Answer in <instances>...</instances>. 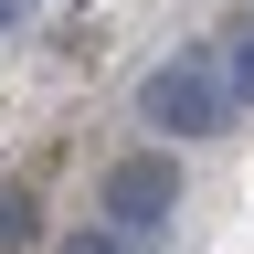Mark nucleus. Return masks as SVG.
I'll use <instances>...</instances> for the list:
<instances>
[{"instance_id": "obj_3", "label": "nucleus", "mask_w": 254, "mask_h": 254, "mask_svg": "<svg viewBox=\"0 0 254 254\" xmlns=\"http://www.w3.org/2000/svg\"><path fill=\"white\" fill-rule=\"evenodd\" d=\"M222 95H233V106H254V32H233V43H222Z\"/></svg>"}, {"instance_id": "obj_1", "label": "nucleus", "mask_w": 254, "mask_h": 254, "mask_svg": "<svg viewBox=\"0 0 254 254\" xmlns=\"http://www.w3.org/2000/svg\"><path fill=\"white\" fill-rule=\"evenodd\" d=\"M138 117L148 127H180V138H212L222 117H233V95H222V64L212 53H170L138 74Z\"/></svg>"}, {"instance_id": "obj_2", "label": "nucleus", "mask_w": 254, "mask_h": 254, "mask_svg": "<svg viewBox=\"0 0 254 254\" xmlns=\"http://www.w3.org/2000/svg\"><path fill=\"white\" fill-rule=\"evenodd\" d=\"M95 212H106V233H159V222L180 212V159L170 148H127L106 180H95Z\"/></svg>"}, {"instance_id": "obj_5", "label": "nucleus", "mask_w": 254, "mask_h": 254, "mask_svg": "<svg viewBox=\"0 0 254 254\" xmlns=\"http://www.w3.org/2000/svg\"><path fill=\"white\" fill-rule=\"evenodd\" d=\"M64 254H127L117 233H64Z\"/></svg>"}, {"instance_id": "obj_4", "label": "nucleus", "mask_w": 254, "mask_h": 254, "mask_svg": "<svg viewBox=\"0 0 254 254\" xmlns=\"http://www.w3.org/2000/svg\"><path fill=\"white\" fill-rule=\"evenodd\" d=\"M43 222H32V190H0V254H21Z\"/></svg>"}]
</instances>
